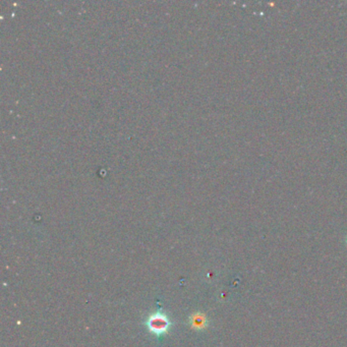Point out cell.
<instances>
[{
  "mask_svg": "<svg viewBox=\"0 0 347 347\" xmlns=\"http://www.w3.org/2000/svg\"><path fill=\"white\" fill-rule=\"evenodd\" d=\"M171 322L167 315L163 313H154L149 315L147 320V327L151 333L157 336H162L168 332Z\"/></svg>",
  "mask_w": 347,
  "mask_h": 347,
  "instance_id": "cell-1",
  "label": "cell"
},
{
  "mask_svg": "<svg viewBox=\"0 0 347 347\" xmlns=\"http://www.w3.org/2000/svg\"><path fill=\"white\" fill-rule=\"evenodd\" d=\"M189 321H190V325L194 329H203L206 327V324H207L205 316L200 314H193L190 316Z\"/></svg>",
  "mask_w": 347,
  "mask_h": 347,
  "instance_id": "cell-2",
  "label": "cell"
}]
</instances>
